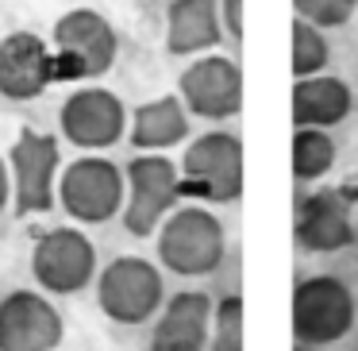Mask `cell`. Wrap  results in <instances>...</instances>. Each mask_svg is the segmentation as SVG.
<instances>
[{
	"label": "cell",
	"instance_id": "obj_1",
	"mask_svg": "<svg viewBox=\"0 0 358 351\" xmlns=\"http://www.w3.org/2000/svg\"><path fill=\"white\" fill-rule=\"evenodd\" d=\"M227 235L220 216H212L201 205H185L166 216L158 228V263L181 278H201L224 263Z\"/></svg>",
	"mask_w": 358,
	"mask_h": 351
},
{
	"label": "cell",
	"instance_id": "obj_2",
	"mask_svg": "<svg viewBox=\"0 0 358 351\" xmlns=\"http://www.w3.org/2000/svg\"><path fill=\"white\" fill-rule=\"evenodd\" d=\"M120 39L108 16L96 8H70L55 20V66L58 81L104 78L116 66Z\"/></svg>",
	"mask_w": 358,
	"mask_h": 351
},
{
	"label": "cell",
	"instance_id": "obj_3",
	"mask_svg": "<svg viewBox=\"0 0 358 351\" xmlns=\"http://www.w3.org/2000/svg\"><path fill=\"white\" fill-rule=\"evenodd\" d=\"M58 205L78 224H104L124 216L127 174L104 155H81L58 174Z\"/></svg>",
	"mask_w": 358,
	"mask_h": 351
},
{
	"label": "cell",
	"instance_id": "obj_4",
	"mask_svg": "<svg viewBox=\"0 0 358 351\" xmlns=\"http://www.w3.org/2000/svg\"><path fill=\"white\" fill-rule=\"evenodd\" d=\"M96 305L116 324H147L158 309H166V282L150 259L120 255L96 274Z\"/></svg>",
	"mask_w": 358,
	"mask_h": 351
},
{
	"label": "cell",
	"instance_id": "obj_5",
	"mask_svg": "<svg viewBox=\"0 0 358 351\" xmlns=\"http://www.w3.org/2000/svg\"><path fill=\"white\" fill-rule=\"evenodd\" d=\"M355 328V294L335 274H312L293 289V336L301 347H331Z\"/></svg>",
	"mask_w": 358,
	"mask_h": 351
},
{
	"label": "cell",
	"instance_id": "obj_6",
	"mask_svg": "<svg viewBox=\"0 0 358 351\" xmlns=\"http://www.w3.org/2000/svg\"><path fill=\"white\" fill-rule=\"evenodd\" d=\"M58 166H62V147L55 135L39 128H20L16 143L8 151V170H12V209L16 216H39L50 212L58 201Z\"/></svg>",
	"mask_w": 358,
	"mask_h": 351
},
{
	"label": "cell",
	"instance_id": "obj_7",
	"mask_svg": "<svg viewBox=\"0 0 358 351\" xmlns=\"http://www.w3.org/2000/svg\"><path fill=\"white\" fill-rule=\"evenodd\" d=\"M127 174V205H124V228L135 240H147L166 224L173 205L185 197L181 170L166 155H135L124 166Z\"/></svg>",
	"mask_w": 358,
	"mask_h": 351
},
{
	"label": "cell",
	"instance_id": "obj_8",
	"mask_svg": "<svg viewBox=\"0 0 358 351\" xmlns=\"http://www.w3.org/2000/svg\"><path fill=\"white\" fill-rule=\"evenodd\" d=\"M181 189L224 205L243 193V143L231 132H204L181 155Z\"/></svg>",
	"mask_w": 358,
	"mask_h": 351
},
{
	"label": "cell",
	"instance_id": "obj_9",
	"mask_svg": "<svg viewBox=\"0 0 358 351\" xmlns=\"http://www.w3.org/2000/svg\"><path fill=\"white\" fill-rule=\"evenodd\" d=\"M31 278L43 294L70 297L96 282V247L81 228H50L31 247Z\"/></svg>",
	"mask_w": 358,
	"mask_h": 351
},
{
	"label": "cell",
	"instance_id": "obj_10",
	"mask_svg": "<svg viewBox=\"0 0 358 351\" xmlns=\"http://www.w3.org/2000/svg\"><path fill=\"white\" fill-rule=\"evenodd\" d=\"M127 128H131V116H127L124 101L104 85L78 89L58 109V132H62V139L81 147V151L116 147Z\"/></svg>",
	"mask_w": 358,
	"mask_h": 351
},
{
	"label": "cell",
	"instance_id": "obj_11",
	"mask_svg": "<svg viewBox=\"0 0 358 351\" xmlns=\"http://www.w3.org/2000/svg\"><path fill=\"white\" fill-rule=\"evenodd\" d=\"M66 320L47 294L12 289L0 297V351H58Z\"/></svg>",
	"mask_w": 358,
	"mask_h": 351
},
{
	"label": "cell",
	"instance_id": "obj_12",
	"mask_svg": "<svg viewBox=\"0 0 358 351\" xmlns=\"http://www.w3.org/2000/svg\"><path fill=\"white\" fill-rule=\"evenodd\" d=\"M178 97L185 101L189 116L227 120L243 109V70L224 55H204L181 70Z\"/></svg>",
	"mask_w": 358,
	"mask_h": 351
},
{
	"label": "cell",
	"instance_id": "obj_13",
	"mask_svg": "<svg viewBox=\"0 0 358 351\" xmlns=\"http://www.w3.org/2000/svg\"><path fill=\"white\" fill-rule=\"evenodd\" d=\"M58 81L55 50L35 32H8L0 39V97L4 101H35Z\"/></svg>",
	"mask_w": 358,
	"mask_h": 351
},
{
	"label": "cell",
	"instance_id": "obj_14",
	"mask_svg": "<svg viewBox=\"0 0 358 351\" xmlns=\"http://www.w3.org/2000/svg\"><path fill=\"white\" fill-rule=\"evenodd\" d=\"M212 305L201 289H181L166 301L150 332V351H204L212 343Z\"/></svg>",
	"mask_w": 358,
	"mask_h": 351
},
{
	"label": "cell",
	"instance_id": "obj_15",
	"mask_svg": "<svg viewBox=\"0 0 358 351\" xmlns=\"http://www.w3.org/2000/svg\"><path fill=\"white\" fill-rule=\"evenodd\" d=\"M296 243L316 255H331V251L347 247L355 240V220H350V201L339 189H316L301 201L296 209Z\"/></svg>",
	"mask_w": 358,
	"mask_h": 351
},
{
	"label": "cell",
	"instance_id": "obj_16",
	"mask_svg": "<svg viewBox=\"0 0 358 351\" xmlns=\"http://www.w3.org/2000/svg\"><path fill=\"white\" fill-rule=\"evenodd\" d=\"M224 39L220 0H173L166 8V50L173 58H193Z\"/></svg>",
	"mask_w": 358,
	"mask_h": 351
},
{
	"label": "cell",
	"instance_id": "obj_17",
	"mask_svg": "<svg viewBox=\"0 0 358 351\" xmlns=\"http://www.w3.org/2000/svg\"><path fill=\"white\" fill-rule=\"evenodd\" d=\"M355 109V97H350V85L339 78H304V81H293V132L296 128H327L343 124Z\"/></svg>",
	"mask_w": 358,
	"mask_h": 351
},
{
	"label": "cell",
	"instance_id": "obj_18",
	"mask_svg": "<svg viewBox=\"0 0 358 351\" xmlns=\"http://www.w3.org/2000/svg\"><path fill=\"white\" fill-rule=\"evenodd\" d=\"M131 147L135 151H170L189 139V109L178 93L147 101L131 112Z\"/></svg>",
	"mask_w": 358,
	"mask_h": 351
},
{
	"label": "cell",
	"instance_id": "obj_19",
	"mask_svg": "<svg viewBox=\"0 0 358 351\" xmlns=\"http://www.w3.org/2000/svg\"><path fill=\"white\" fill-rule=\"evenodd\" d=\"M293 178L296 181H320L335 166V139L320 128H296L293 132Z\"/></svg>",
	"mask_w": 358,
	"mask_h": 351
},
{
	"label": "cell",
	"instance_id": "obj_20",
	"mask_svg": "<svg viewBox=\"0 0 358 351\" xmlns=\"http://www.w3.org/2000/svg\"><path fill=\"white\" fill-rule=\"evenodd\" d=\"M293 78L304 81V78H320L324 66L331 62V47H327L324 32L304 20H293Z\"/></svg>",
	"mask_w": 358,
	"mask_h": 351
},
{
	"label": "cell",
	"instance_id": "obj_21",
	"mask_svg": "<svg viewBox=\"0 0 358 351\" xmlns=\"http://www.w3.org/2000/svg\"><path fill=\"white\" fill-rule=\"evenodd\" d=\"M212 351H247V340H243V297L231 294L224 301H216V312H212Z\"/></svg>",
	"mask_w": 358,
	"mask_h": 351
},
{
	"label": "cell",
	"instance_id": "obj_22",
	"mask_svg": "<svg viewBox=\"0 0 358 351\" xmlns=\"http://www.w3.org/2000/svg\"><path fill=\"white\" fill-rule=\"evenodd\" d=\"M355 8H358V0H293L296 20L320 27V32H331V27L350 24Z\"/></svg>",
	"mask_w": 358,
	"mask_h": 351
},
{
	"label": "cell",
	"instance_id": "obj_23",
	"mask_svg": "<svg viewBox=\"0 0 358 351\" xmlns=\"http://www.w3.org/2000/svg\"><path fill=\"white\" fill-rule=\"evenodd\" d=\"M220 16L231 39H243V0H220Z\"/></svg>",
	"mask_w": 358,
	"mask_h": 351
},
{
	"label": "cell",
	"instance_id": "obj_24",
	"mask_svg": "<svg viewBox=\"0 0 358 351\" xmlns=\"http://www.w3.org/2000/svg\"><path fill=\"white\" fill-rule=\"evenodd\" d=\"M12 201V170H8V158L0 155V212L8 209Z\"/></svg>",
	"mask_w": 358,
	"mask_h": 351
},
{
	"label": "cell",
	"instance_id": "obj_25",
	"mask_svg": "<svg viewBox=\"0 0 358 351\" xmlns=\"http://www.w3.org/2000/svg\"><path fill=\"white\" fill-rule=\"evenodd\" d=\"M296 351H304V347H301V343H296Z\"/></svg>",
	"mask_w": 358,
	"mask_h": 351
}]
</instances>
